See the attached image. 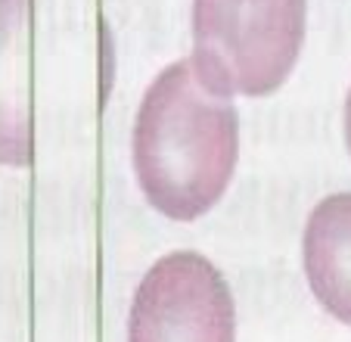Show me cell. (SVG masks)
<instances>
[{
	"label": "cell",
	"mask_w": 351,
	"mask_h": 342,
	"mask_svg": "<svg viewBox=\"0 0 351 342\" xmlns=\"http://www.w3.org/2000/svg\"><path fill=\"white\" fill-rule=\"evenodd\" d=\"M239 159V115L199 84L190 60L146 87L134 122V171L146 203L171 221H196L227 193Z\"/></svg>",
	"instance_id": "obj_1"
},
{
	"label": "cell",
	"mask_w": 351,
	"mask_h": 342,
	"mask_svg": "<svg viewBox=\"0 0 351 342\" xmlns=\"http://www.w3.org/2000/svg\"><path fill=\"white\" fill-rule=\"evenodd\" d=\"M32 19L34 0H0V165L10 168L34 159Z\"/></svg>",
	"instance_id": "obj_4"
},
{
	"label": "cell",
	"mask_w": 351,
	"mask_h": 342,
	"mask_svg": "<svg viewBox=\"0 0 351 342\" xmlns=\"http://www.w3.org/2000/svg\"><path fill=\"white\" fill-rule=\"evenodd\" d=\"M305 44V0H193V75L215 97H267Z\"/></svg>",
	"instance_id": "obj_2"
},
{
	"label": "cell",
	"mask_w": 351,
	"mask_h": 342,
	"mask_svg": "<svg viewBox=\"0 0 351 342\" xmlns=\"http://www.w3.org/2000/svg\"><path fill=\"white\" fill-rule=\"evenodd\" d=\"M305 277L317 302L351 327V193L320 199L302 240Z\"/></svg>",
	"instance_id": "obj_5"
},
{
	"label": "cell",
	"mask_w": 351,
	"mask_h": 342,
	"mask_svg": "<svg viewBox=\"0 0 351 342\" xmlns=\"http://www.w3.org/2000/svg\"><path fill=\"white\" fill-rule=\"evenodd\" d=\"M237 308L206 255L171 252L143 274L128 317V342H233Z\"/></svg>",
	"instance_id": "obj_3"
},
{
	"label": "cell",
	"mask_w": 351,
	"mask_h": 342,
	"mask_svg": "<svg viewBox=\"0 0 351 342\" xmlns=\"http://www.w3.org/2000/svg\"><path fill=\"white\" fill-rule=\"evenodd\" d=\"M345 144H348V152H351V87H348V97H345Z\"/></svg>",
	"instance_id": "obj_6"
}]
</instances>
